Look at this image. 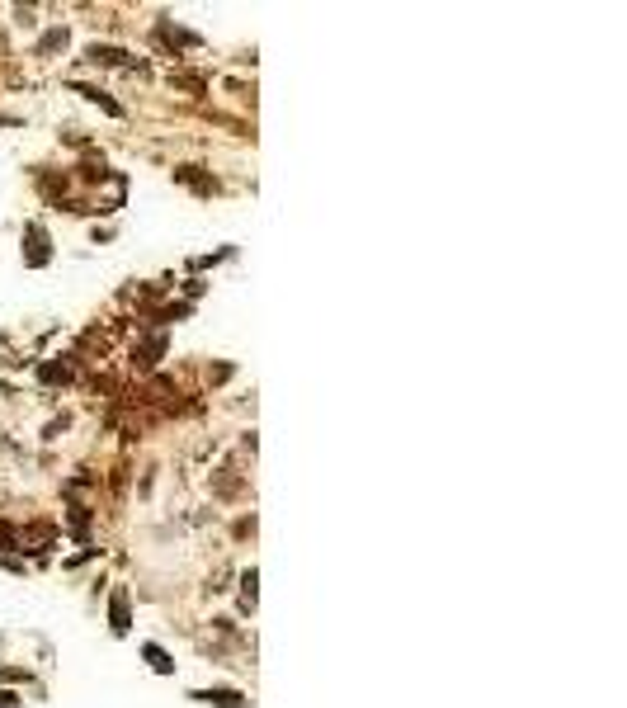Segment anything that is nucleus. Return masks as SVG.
<instances>
[{
  "mask_svg": "<svg viewBox=\"0 0 627 708\" xmlns=\"http://www.w3.org/2000/svg\"><path fill=\"white\" fill-rule=\"evenodd\" d=\"M109 619H113V633H127V628H132V614H127V590H113Z\"/></svg>",
  "mask_w": 627,
  "mask_h": 708,
  "instance_id": "nucleus-2",
  "label": "nucleus"
},
{
  "mask_svg": "<svg viewBox=\"0 0 627 708\" xmlns=\"http://www.w3.org/2000/svg\"><path fill=\"white\" fill-rule=\"evenodd\" d=\"M0 708H19V704H15V694H5V690H0Z\"/></svg>",
  "mask_w": 627,
  "mask_h": 708,
  "instance_id": "nucleus-5",
  "label": "nucleus"
},
{
  "mask_svg": "<svg viewBox=\"0 0 627 708\" xmlns=\"http://www.w3.org/2000/svg\"><path fill=\"white\" fill-rule=\"evenodd\" d=\"M24 241H29V251H24V260H29L33 269H43L47 260H52V251H47V232L38 227V222H29V227H24Z\"/></svg>",
  "mask_w": 627,
  "mask_h": 708,
  "instance_id": "nucleus-1",
  "label": "nucleus"
},
{
  "mask_svg": "<svg viewBox=\"0 0 627 708\" xmlns=\"http://www.w3.org/2000/svg\"><path fill=\"white\" fill-rule=\"evenodd\" d=\"M141 657L151 661V671H160V676H170V671H175V661L165 657V652H160L156 642H146V647H141Z\"/></svg>",
  "mask_w": 627,
  "mask_h": 708,
  "instance_id": "nucleus-4",
  "label": "nucleus"
},
{
  "mask_svg": "<svg viewBox=\"0 0 627 708\" xmlns=\"http://www.w3.org/2000/svg\"><path fill=\"white\" fill-rule=\"evenodd\" d=\"M194 699H203V704H222V708H241V694H236V690H203V694H194Z\"/></svg>",
  "mask_w": 627,
  "mask_h": 708,
  "instance_id": "nucleus-3",
  "label": "nucleus"
}]
</instances>
